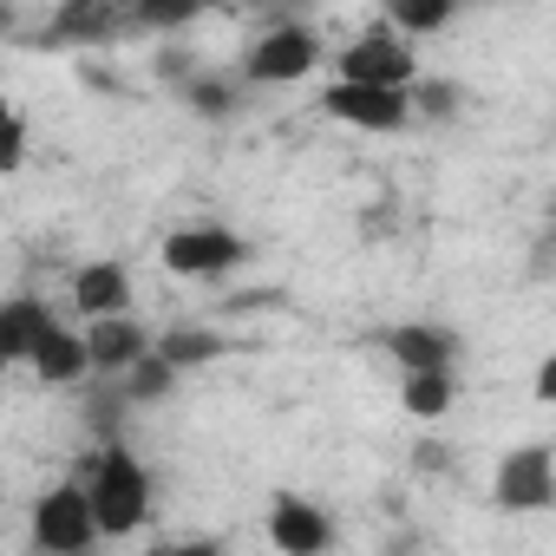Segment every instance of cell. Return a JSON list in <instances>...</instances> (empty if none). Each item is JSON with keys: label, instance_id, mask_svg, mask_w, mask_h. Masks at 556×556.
<instances>
[{"label": "cell", "instance_id": "d6986e66", "mask_svg": "<svg viewBox=\"0 0 556 556\" xmlns=\"http://www.w3.org/2000/svg\"><path fill=\"white\" fill-rule=\"evenodd\" d=\"M131 406H125V393H118V380H86V426L112 445L118 439V419H125Z\"/></svg>", "mask_w": 556, "mask_h": 556}, {"label": "cell", "instance_id": "e0dca14e", "mask_svg": "<svg viewBox=\"0 0 556 556\" xmlns=\"http://www.w3.org/2000/svg\"><path fill=\"white\" fill-rule=\"evenodd\" d=\"M452 400H458V374H406L400 380V406L413 419H445Z\"/></svg>", "mask_w": 556, "mask_h": 556}, {"label": "cell", "instance_id": "3957f363", "mask_svg": "<svg viewBox=\"0 0 556 556\" xmlns=\"http://www.w3.org/2000/svg\"><path fill=\"white\" fill-rule=\"evenodd\" d=\"M92 543H99V523H92L86 491L73 478L40 491V504H34V549L40 556H86Z\"/></svg>", "mask_w": 556, "mask_h": 556}, {"label": "cell", "instance_id": "ffe728a7", "mask_svg": "<svg viewBox=\"0 0 556 556\" xmlns=\"http://www.w3.org/2000/svg\"><path fill=\"white\" fill-rule=\"evenodd\" d=\"M387 27H393L400 40H406V34H439V27H452V0H393Z\"/></svg>", "mask_w": 556, "mask_h": 556}, {"label": "cell", "instance_id": "7402d4cb", "mask_svg": "<svg viewBox=\"0 0 556 556\" xmlns=\"http://www.w3.org/2000/svg\"><path fill=\"white\" fill-rule=\"evenodd\" d=\"M21 157H27V125H21V118H8V125H0V177L21 170Z\"/></svg>", "mask_w": 556, "mask_h": 556}, {"label": "cell", "instance_id": "8fae6325", "mask_svg": "<svg viewBox=\"0 0 556 556\" xmlns=\"http://www.w3.org/2000/svg\"><path fill=\"white\" fill-rule=\"evenodd\" d=\"M125 27H131V14H118L112 0H66L47 27V47H105Z\"/></svg>", "mask_w": 556, "mask_h": 556}, {"label": "cell", "instance_id": "8992f818", "mask_svg": "<svg viewBox=\"0 0 556 556\" xmlns=\"http://www.w3.org/2000/svg\"><path fill=\"white\" fill-rule=\"evenodd\" d=\"M236 262H249V242L223 223H190L164 236V268L190 275V282H210V275H229Z\"/></svg>", "mask_w": 556, "mask_h": 556}, {"label": "cell", "instance_id": "7c38bea8", "mask_svg": "<svg viewBox=\"0 0 556 556\" xmlns=\"http://www.w3.org/2000/svg\"><path fill=\"white\" fill-rule=\"evenodd\" d=\"M53 321H60V315H53L40 295H8V302H0V367L34 361V348H40V334H47Z\"/></svg>", "mask_w": 556, "mask_h": 556}, {"label": "cell", "instance_id": "d4e9b609", "mask_svg": "<svg viewBox=\"0 0 556 556\" xmlns=\"http://www.w3.org/2000/svg\"><path fill=\"white\" fill-rule=\"evenodd\" d=\"M536 400H543V406L556 400V361H543V367H536Z\"/></svg>", "mask_w": 556, "mask_h": 556}, {"label": "cell", "instance_id": "4fadbf2b", "mask_svg": "<svg viewBox=\"0 0 556 556\" xmlns=\"http://www.w3.org/2000/svg\"><path fill=\"white\" fill-rule=\"evenodd\" d=\"M73 308L105 321V315H131V275L118 262H86L73 275Z\"/></svg>", "mask_w": 556, "mask_h": 556}, {"label": "cell", "instance_id": "9a60e30c", "mask_svg": "<svg viewBox=\"0 0 556 556\" xmlns=\"http://www.w3.org/2000/svg\"><path fill=\"white\" fill-rule=\"evenodd\" d=\"M151 354H157L170 374H190V367H210V361H223V354H229V341H223L216 328H190V321H184V328L157 334V341H151Z\"/></svg>", "mask_w": 556, "mask_h": 556}, {"label": "cell", "instance_id": "30bf717a", "mask_svg": "<svg viewBox=\"0 0 556 556\" xmlns=\"http://www.w3.org/2000/svg\"><path fill=\"white\" fill-rule=\"evenodd\" d=\"M380 348L393 354L400 380H406V374H452V367H458V334L439 328V321H400V328L380 334Z\"/></svg>", "mask_w": 556, "mask_h": 556}, {"label": "cell", "instance_id": "5b68a950", "mask_svg": "<svg viewBox=\"0 0 556 556\" xmlns=\"http://www.w3.org/2000/svg\"><path fill=\"white\" fill-rule=\"evenodd\" d=\"M419 60L406 53V40L393 27H367L348 53H341V86H374V92H413Z\"/></svg>", "mask_w": 556, "mask_h": 556}, {"label": "cell", "instance_id": "7a4b0ae2", "mask_svg": "<svg viewBox=\"0 0 556 556\" xmlns=\"http://www.w3.org/2000/svg\"><path fill=\"white\" fill-rule=\"evenodd\" d=\"M491 504L510 510V517H536L556 504V452L549 445H517L497 458V478H491Z\"/></svg>", "mask_w": 556, "mask_h": 556}, {"label": "cell", "instance_id": "ba28073f", "mask_svg": "<svg viewBox=\"0 0 556 556\" xmlns=\"http://www.w3.org/2000/svg\"><path fill=\"white\" fill-rule=\"evenodd\" d=\"M321 112L334 125H354V131H406L413 118V99L406 92H374V86H328L321 92Z\"/></svg>", "mask_w": 556, "mask_h": 556}, {"label": "cell", "instance_id": "44dd1931", "mask_svg": "<svg viewBox=\"0 0 556 556\" xmlns=\"http://www.w3.org/2000/svg\"><path fill=\"white\" fill-rule=\"evenodd\" d=\"M406 99H413V105H426L432 118H452V112H458V86H439V79H426V86H413Z\"/></svg>", "mask_w": 556, "mask_h": 556}, {"label": "cell", "instance_id": "cb8c5ba5", "mask_svg": "<svg viewBox=\"0 0 556 556\" xmlns=\"http://www.w3.org/2000/svg\"><path fill=\"white\" fill-rule=\"evenodd\" d=\"M413 465H419V471H426V478H439V471H445V465H452V452H445V445H439V439H426V445H419V452H413Z\"/></svg>", "mask_w": 556, "mask_h": 556}, {"label": "cell", "instance_id": "52a82bcc", "mask_svg": "<svg viewBox=\"0 0 556 556\" xmlns=\"http://www.w3.org/2000/svg\"><path fill=\"white\" fill-rule=\"evenodd\" d=\"M268 543L282 549V556H328L334 549V517L315 497L282 491V497L268 504Z\"/></svg>", "mask_w": 556, "mask_h": 556}, {"label": "cell", "instance_id": "9c48e42d", "mask_svg": "<svg viewBox=\"0 0 556 556\" xmlns=\"http://www.w3.org/2000/svg\"><path fill=\"white\" fill-rule=\"evenodd\" d=\"M86 380H118L125 367H138L151 354V334L131 321V315H105V321H86Z\"/></svg>", "mask_w": 556, "mask_h": 556}, {"label": "cell", "instance_id": "277c9868", "mask_svg": "<svg viewBox=\"0 0 556 556\" xmlns=\"http://www.w3.org/2000/svg\"><path fill=\"white\" fill-rule=\"evenodd\" d=\"M315 60H321L315 27L282 21V27H268V34L242 53V86H295V79L315 73Z\"/></svg>", "mask_w": 556, "mask_h": 556}, {"label": "cell", "instance_id": "484cf974", "mask_svg": "<svg viewBox=\"0 0 556 556\" xmlns=\"http://www.w3.org/2000/svg\"><path fill=\"white\" fill-rule=\"evenodd\" d=\"M8 118H21V112H14V105H8V92H0V125H8Z\"/></svg>", "mask_w": 556, "mask_h": 556}, {"label": "cell", "instance_id": "5bb4252c", "mask_svg": "<svg viewBox=\"0 0 556 556\" xmlns=\"http://www.w3.org/2000/svg\"><path fill=\"white\" fill-rule=\"evenodd\" d=\"M34 374H40L47 387H73V380H86V341H79V328L53 321V328L40 334V348H34Z\"/></svg>", "mask_w": 556, "mask_h": 556}, {"label": "cell", "instance_id": "6da1fadb", "mask_svg": "<svg viewBox=\"0 0 556 556\" xmlns=\"http://www.w3.org/2000/svg\"><path fill=\"white\" fill-rule=\"evenodd\" d=\"M73 484L86 491L99 536H131V530L151 517V471H144V458H138L131 445H118V439L99 445V452H86V458L73 465Z\"/></svg>", "mask_w": 556, "mask_h": 556}, {"label": "cell", "instance_id": "2e32d148", "mask_svg": "<svg viewBox=\"0 0 556 556\" xmlns=\"http://www.w3.org/2000/svg\"><path fill=\"white\" fill-rule=\"evenodd\" d=\"M177 92H184V105H190L203 125H223V118H236V105H242V79H236V73H190Z\"/></svg>", "mask_w": 556, "mask_h": 556}, {"label": "cell", "instance_id": "603a6c76", "mask_svg": "<svg viewBox=\"0 0 556 556\" xmlns=\"http://www.w3.org/2000/svg\"><path fill=\"white\" fill-rule=\"evenodd\" d=\"M144 556H223V543H216V536H197V543H157V549H144Z\"/></svg>", "mask_w": 556, "mask_h": 556}, {"label": "cell", "instance_id": "ac0fdd59", "mask_svg": "<svg viewBox=\"0 0 556 556\" xmlns=\"http://www.w3.org/2000/svg\"><path fill=\"white\" fill-rule=\"evenodd\" d=\"M170 387H177V374H170L157 354H144L138 367H125V374H118L125 406H157V400H170Z\"/></svg>", "mask_w": 556, "mask_h": 556}]
</instances>
